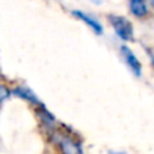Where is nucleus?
<instances>
[{
    "label": "nucleus",
    "mask_w": 154,
    "mask_h": 154,
    "mask_svg": "<svg viewBox=\"0 0 154 154\" xmlns=\"http://www.w3.org/2000/svg\"><path fill=\"white\" fill-rule=\"evenodd\" d=\"M112 29L115 30L116 35L123 41H134V29L130 20L119 15H109Z\"/></svg>",
    "instance_id": "1"
},
{
    "label": "nucleus",
    "mask_w": 154,
    "mask_h": 154,
    "mask_svg": "<svg viewBox=\"0 0 154 154\" xmlns=\"http://www.w3.org/2000/svg\"><path fill=\"white\" fill-rule=\"evenodd\" d=\"M14 95L19 96V97L24 99V100L30 101V103L39 104V100H38V97L34 95V92H32L31 89H29V88H24V87L16 88V89H14Z\"/></svg>",
    "instance_id": "6"
},
{
    "label": "nucleus",
    "mask_w": 154,
    "mask_h": 154,
    "mask_svg": "<svg viewBox=\"0 0 154 154\" xmlns=\"http://www.w3.org/2000/svg\"><path fill=\"white\" fill-rule=\"evenodd\" d=\"M58 143L61 145L62 150L65 153H81V149L79 147V145L73 139L68 138V137H61L58 139Z\"/></svg>",
    "instance_id": "5"
},
{
    "label": "nucleus",
    "mask_w": 154,
    "mask_h": 154,
    "mask_svg": "<svg viewBox=\"0 0 154 154\" xmlns=\"http://www.w3.org/2000/svg\"><path fill=\"white\" fill-rule=\"evenodd\" d=\"M72 14L75 16H77L79 19H81L82 22H85V23H87L88 26H89L91 29H92L93 31L96 32V34H99V35L103 34V27H101L100 22H99L97 19L92 18L89 14H85V12H82V11H73Z\"/></svg>",
    "instance_id": "3"
},
{
    "label": "nucleus",
    "mask_w": 154,
    "mask_h": 154,
    "mask_svg": "<svg viewBox=\"0 0 154 154\" xmlns=\"http://www.w3.org/2000/svg\"><path fill=\"white\" fill-rule=\"evenodd\" d=\"M150 3H152V5L154 7V0H150Z\"/></svg>",
    "instance_id": "9"
},
{
    "label": "nucleus",
    "mask_w": 154,
    "mask_h": 154,
    "mask_svg": "<svg viewBox=\"0 0 154 154\" xmlns=\"http://www.w3.org/2000/svg\"><path fill=\"white\" fill-rule=\"evenodd\" d=\"M120 53H122V57L125 58L126 64L128 65V68L131 69V72L134 73L137 77H139L142 75V65L139 62V60L137 58V56L127 48V46H122L120 48Z\"/></svg>",
    "instance_id": "2"
},
{
    "label": "nucleus",
    "mask_w": 154,
    "mask_h": 154,
    "mask_svg": "<svg viewBox=\"0 0 154 154\" xmlns=\"http://www.w3.org/2000/svg\"><path fill=\"white\" fill-rule=\"evenodd\" d=\"M5 99H7V89L4 87H2V100L5 101Z\"/></svg>",
    "instance_id": "7"
},
{
    "label": "nucleus",
    "mask_w": 154,
    "mask_h": 154,
    "mask_svg": "<svg viewBox=\"0 0 154 154\" xmlns=\"http://www.w3.org/2000/svg\"><path fill=\"white\" fill-rule=\"evenodd\" d=\"M92 2L95 3V4H100V3H101V0H92Z\"/></svg>",
    "instance_id": "8"
},
{
    "label": "nucleus",
    "mask_w": 154,
    "mask_h": 154,
    "mask_svg": "<svg viewBox=\"0 0 154 154\" xmlns=\"http://www.w3.org/2000/svg\"><path fill=\"white\" fill-rule=\"evenodd\" d=\"M130 10L138 18H143L147 15V5L145 0H130Z\"/></svg>",
    "instance_id": "4"
}]
</instances>
